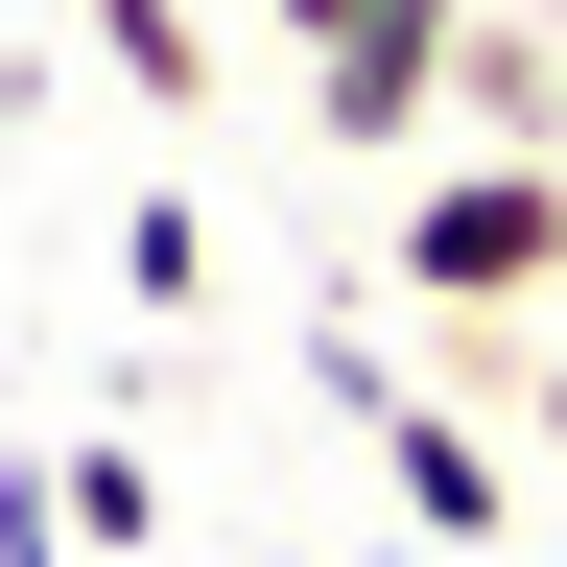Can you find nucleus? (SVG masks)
Returning <instances> with one entry per match:
<instances>
[{"mask_svg":"<svg viewBox=\"0 0 567 567\" xmlns=\"http://www.w3.org/2000/svg\"><path fill=\"white\" fill-rule=\"evenodd\" d=\"M450 118H473V142H567V48L473 0V48H450Z\"/></svg>","mask_w":567,"mask_h":567,"instance_id":"obj_4","label":"nucleus"},{"mask_svg":"<svg viewBox=\"0 0 567 567\" xmlns=\"http://www.w3.org/2000/svg\"><path fill=\"white\" fill-rule=\"evenodd\" d=\"M544 473H567V425H544Z\"/></svg>","mask_w":567,"mask_h":567,"instance_id":"obj_10","label":"nucleus"},{"mask_svg":"<svg viewBox=\"0 0 567 567\" xmlns=\"http://www.w3.org/2000/svg\"><path fill=\"white\" fill-rule=\"evenodd\" d=\"M544 425H567V308H544V379H520V450H544Z\"/></svg>","mask_w":567,"mask_h":567,"instance_id":"obj_8","label":"nucleus"},{"mask_svg":"<svg viewBox=\"0 0 567 567\" xmlns=\"http://www.w3.org/2000/svg\"><path fill=\"white\" fill-rule=\"evenodd\" d=\"M71 24H95V71H118L142 118H189V95H213V24H189V0H71Z\"/></svg>","mask_w":567,"mask_h":567,"instance_id":"obj_5","label":"nucleus"},{"mask_svg":"<svg viewBox=\"0 0 567 567\" xmlns=\"http://www.w3.org/2000/svg\"><path fill=\"white\" fill-rule=\"evenodd\" d=\"M379 567H450V544H379Z\"/></svg>","mask_w":567,"mask_h":567,"instance_id":"obj_9","label":"nucleus"},{"mask_svg":"<svg viewBox=\"0 0 567 567\" xmlns=\"http://www.w3.org/2000/svg\"><path fill=\"white\" fill-rule=\"evenodd\" d=\"M331 402L379 425V473H402V544H520V450H496L473 402H425L402 354H331Z\"/></svg>","mask_w":567,"mask_h":567,"instance_id":"obj_3","label":"nucleus"},{"mask_svg":"<svg viewBox=\"0 0 567 567\" xmlns=\"http://www.w3.org/2000/svg\"><path fill=\"white\" fill-rule=\"evenodd\" d=\"M48 496H71V544H95V567H142V544H166V496H142V450H118V425H95V450H48Z\"/></svg>","mask_w":567,"mask_h":567,"instance_id":"obj_6","label":"nucleus"},{"mask_svg":"<svg viewBox=\"0 0 567 567\" xmlns=\"http://www.w3.org/2000/svg\"><path fill=\"white\" fill-rule=\"evenodd\" d=\"M118 284H142V308H213V213L142 189V213H118Z\"/></svg>","mask_w":567,"mask_h":567,"instance_id":"obj_7","label":"nucleus"},{"mask_svg":"<svg viewBox=\"0 0 567 567\" xmlns=\"http://www.w3.org/2000/svg\"><path fill=\"white\" fill-rule=\"evenodd\" d=\"M284 71H308V142H354V166H402L425 118H450V48H473V0H260Z\"/></svg>","mask_w":567,"mask_h":567,"instance_id":"obj_2","label":"nucleus"},{"mask_svg":"<svg viewBox=\"0 0 567 567\" xmlns=\"http://www.w3.org/2000/svg\"><path fill=\"white\" fill-rule=\"evenodd\" d=\"M0 24H24V0H0Z\"/></svg>","mask_w":567,"mask_h":567,"instance_id":"obj_11","label":"nucleus"},{"mask_svg":"<svg viewBox=\"0 0 567 567\" xmlns=\"http://www.w3.org/2000/svg\"><path fill=\"white\" fill-rule=\"evenodd\" d=\"M402 308L425 331H544L567 308V142H473L402 189Z\"/></svg>","mask_w":567,"mask_h":567,"instance_id":"obj_1","label":"nucleus"}]
</instances>
